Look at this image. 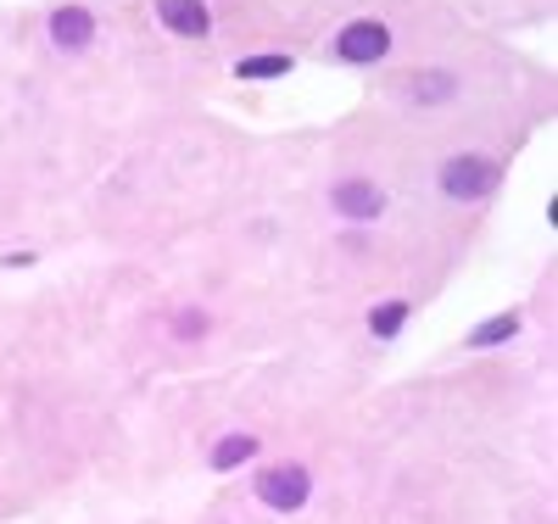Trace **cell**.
<instances>
[{
	"mask_svg": "<svg viewBox=\"0 0 558 524\" xmlns=\"http://www.w3.org/2000/svg\"><path fill=\"white\" fill-rule=\"evenodd\" d=\"M391 45H397L391 23H380V17H352V23H341L336 39H330V62H341V68H380V62L391 57Z\"/></svg>",
	"mask_w": 558,
	"mask_h": 524,
	"instance_id": "7a4b0ae2",
	"label": "cell"
},
{
	"mask_svg": "<svg viewBox=\"0 0 558 524\" xmlns=\"http://www.w3.org/2000/svg\"><path fill=\"white\" fill-rule=\"evenodd\" d=\"M307 497H313V474L302 463H268L257 474V502L274 513H296V508H307Z\"/></svg>",
	"mask_w": 558,
	"mask_h": 524,
	"instance_id": "5b68a950",
	"label": "cell"
},
{
	"mask_svg": "<svg viewBox=\"0 0 558 524\" xmlns=\"http://www.w3.org/2000/svg\"><path fill=\"white\" fill-rule=\"evenodd\" d=\"M45 39H51V51H62V57H84L89 45L101 39V23L89 7H78V0H62V7H51V17H45Z\"/></svg>",
	"mask_w": 558,
	"mask_h": 524,
	"instance_id": "277c9868",
	"label": "cell"
},
{
	"mask_svg": "<svg viewBox=\"0 0 558 524\" xmlns=\"http://www.w3.org/2000/svg\"><path fill=\"white\" fill-rule=\"evenodd\" d=\"M330 212L341 218V223H380L386 218V184L380 179H368V173H347V179H336L330 184Z\"/></svg>",
	"mask_w": 558,
	"mask_h": 524,
	"instance_id": "3957f363",
	"label": "cell"
},
{
	"mask_svg": "<svg viewBox=\"0 0 558 524\" xmlns=\"http://www.w3.org/2000/svg\"><path fill=\"white\" fill-rule=\"evenodd\" d=\"M157 23L173 39H213V7L207 0H157Z\"/></svg>",
	"mask_w": 558,
	"mask_h": 524,
	"instance_id": "8992f818",
	"label": "cell"
},
{
	"mask_svg": "<svg viewBox=\"0 0 558 524\" xmlns=\"http://www.w3.org/2000/svg\"><path fill=\"white\" fill-rule=\"evenodd\" d=\"M168 329H173V341H207L213 336V313L207 307H179L168 318Z\"/></svg>",
	"mask_w": 558,
	"mask_h": 524,
	"instance_id": "7c38bea8",
	"label": "cell"
},
{
	"mask_svg": "<svg viewBox=\"0 0 558 524\" xmlns=\"http://www.w3.org/2000/svg\"><path fill=\"white\" fill-rule=\"evenodd\" d=\"M520 324H525L520 313H492V318H481L470 336H463V346H470V352H497V346H508L520 336Z\"/></svg>",
	"mask_w": 558,
	"mask_h": 524,
	"instance_id": "9c48e42d",
	"label": "cell"
},
{
	"mask_svg": "<svg viewBox=\"0 0 558 524\" xmlns=\"http://www.w3.org/2000/svg\"><path fill=\"white\" fill-rule=\"evenodd\" d=\"M502 179H508V168L492 151H452L436 168V184H441L447 202H492L502 190Z\"/></svg>",
	"mask_w": 558,
	"mask_h": 524,
	"instance_id": "6da1fadb",
	"label": "cell"
},
{
	"mask_svg": "<svg viewBox=\"0 0 558 524\" xmlns=\"http://www.w3.org/2000/svg\"><path fill=\"white\" fill-rule=\"evenodd\" d=\"M408 318H413V302L408 296H386V302L368 307V336H375V341H397L408 329Z\"/></svg>",
	"mask_w": 558,
	"mask_h": 524,
	"instance_id": "8fae6325",
	"label": "cell"
},
{
	"mask_svg": "<svg viewBox=\"0 0 558 524\" xmlns=\"http://www.w3.org/2000/svg\"><path fill=\"white\" fill-rule=\"evenodd\" d=\"M458 89H463V78H458V73L430 68V73H413L408 101H413V107H447V101H458Z\"/></svg>",
	"mask_w": 558,
	"mask_h": 524,
	"instance_id": "52a82bcc",
	"label": "cell"
},
{
	"mask_svg": "<svg viewBox=\"0 0 558 524\" xmlns=\"http://www.w3.org/2000/svg\"><path fill=\"white\" fill-rule=\"evenodd\" d=\"M296 73V57L291 51H257V57H241L235 62V78L241 84H274V78H291Z\"/></svg>",
	"mask_w": 558,
	"mask_h": 524,
	"instance_id": "30bf717a",
	"label": "cell"
},
{
	"mask_svg": "<svg viewBox=\"0 0 558 524\" xmlns=\"http://www.w3.org/2000/svg\"><path fill=\"white\" fill-rule=\"evenodd\" d=\"M257 452H263V441H257V436H246V430H229V436H218V441H213V452H207V468H213V474H229V468L252 463Z\"/></svg>",
	"mask_w": 558,
	"mask_h": 524,
	"instance_id": "ba28073f",
	"label": "cell"
}]
</instances>
